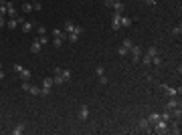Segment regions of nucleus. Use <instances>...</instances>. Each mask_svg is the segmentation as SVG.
<instances>
[{
  "mask_svg": "<svg viewBox=\"0 0 182 135\" xmlns=\"http://www.w3.org/2000/svg\"><path fill=\"white\" fill-rule=\"evenodd\" d=\"M146 2H148V4H152V6H154V4H156V0H146Z\"/></svg>",
  "mask_w": 182,
  "mask_h": 135,
  "instance_id": "obj_42",
  "label": "nucleus"
},
{
  "mask_svg": "<svg viewBox=\"0 0 182 135\" xmlns=\"http://www.w3.org/2000/svg\"><path fill=\"white\" fill-rule=\"evenodd\" d=\"M170 117H172V113H168V111L160 115V119H164V121H170Z\"/></svg>",
  "mask_w": 182,
  "mask_h": 135,
  "instance_id": "obj_31",
  "label": "nucleus"
},
{
  "mask_svg": "<svg viewBox=\"0 0 182 135\" xmlns=\"http://www.w3.org/2000/svg\"><path fill=\"white\" fill-rule=\"evenodd\" d=\"M73 32H75V34H77V36H79V34H81V32H83V28H81V26H75V28H73Z\"/></svg>",
  "mask_w": 182,
  "mask_h": 135,
  "instance_id": "obj_36",
  "label": "nucleus"
},
{
  "mask_svg": "<svg viewBox=\"0 0 182 135\" xmlns=\"http://www.w3.org/2000/svg\"><path fill=\"white\" fill-rule=\"evenodd\" d=\"M22 131H25V125H22V123H18V125H16V127H14L10 133H12V135H20Z\"/></svg>",
  "mask_w": 182,
  "mask_h": 135,
  "instance_id": "obj_16",
  "label": "nucleus"
},
{
  "mask_svg": "<svg viewBox=\"0 0 182 135\" xmlns=\"http://www.w3.org/2000/svg\"><path fill=\"white\" fill-rule=\"evenodd\" d=\"M22 71V65H14V73H20Z\"/></svg>",
  "mask_w": 182,
  "mask_h": 135,
  "instance_id": "obj_38",
  "label": "nucleus"
},
{
  "mask_svg": "<svg viewBox=\"0 0 182 135\" xmlns=\"http://www.w3.org/2000/svg\"><path fill=\"white\" fill-rule=\"evenodd\" d=\"M29 89H31V85L25 81V83H22V91H29Z\"/></svg>",
  "mask_w": 182,
  "mask_h": 135,
  "instance_id": "obj_37",
  "label": "nucleus"
},
{
  "mask_svg": "<svg viewBox=\"0 0 182 135\" xmlns=\"http://www.w3.org/2000/svg\"><path fill=\"white\" fill-rule=\"evenodd\" d=\"M2 79H4V71H2V69H0V81H2Z\"/></svg>",
  "mask_w": 182,
  "mask_h": 135,
  "instance_id": "obj_41",
  "label": "nucleus"
},
{
  "mask_svg": "<svg viewBox=\"0 0 182 135\" xmlns=\"http://www.w3.org/2000/svg\"><path fill=\"white\" fill-rule=\"evenodd\" d=\"M120 24H122V26H130V24H132V18H128V16H124V14H122Z\"/></svg>",
  "mask_w": 182,
  "mask_h": 135,
  "instance_id": "obj_17",
  "label": "nucleus"
},
{
  "mask_svg": "<svg viewBox=\"0 0 182 135\" xmlns=\"http://www.w3.org/2000/svg\"><path fill=\"white\" fill-rule=\"evenodd\" d=\"M160 89L164 93H168L170 97H176V95H180V89H172V87H168V85H160Z\"/></svg>",
  "mask_w": 182,
  "mask_h": 135,
  "instance_id": "obj_4",
  "label": "nucleus"
},
{
  "mask_svg": "<svg viewBox=\"0 0 182 135\" xmlns=\"http://www.w3.org/2000/svg\"><path fill=\"white\" fill-rule=\"evenodd\" d=\"M146 119H148V123H150V125H154L158 119H160V113H152V115H150V117H146Z\"/></svg>",
  "mask_w": 182,
  "mask_h": 135,
  "instance_id": "obj_15",
  "label": "nucleus"
},
{
  "mask_svg": "<svg viewBox=\"0 0 182 135\" xmlns=\"http://www.w3.org/2000/svg\"><path fill=\"white\" fill-rule=\"evenodd\" d=\"M18 24H20V22H18V18H10V20L6 22V26H8L10 30H14V28H16Z\"/></svg>",
  "mask_w": 182,
  "mask_h": 135,
  "instance_id": "obj_12",
  "label": "nucleus"
},
{
  "mask_svg": "<svg viewBox=\"0 0 182 135\" xmlns=\"http://www.w3.org/2000/svg\"><path fill=\"white\" fill-rule=\"evenodd\" d=\"M51 34H53L55 38H65V34H67V32H65V30H61V28H53V30H51Z\"/></svg>",
  "mask_w": 182,
  "mask_h": 135,
  "instance_id": "obj_10",
  "label": "nucleus"
},
{
  "mask_svg": "<svg viewBox=\"0 0 182 135\" xmlns=\"http://www.w3.org/2000/svg\"><path fill=\"white\" fill-rule=\"evenodd\" d=\"M33 10V2H25L22 4V12H31Z\"/></svg>",
  "mask_w": 182,
  "mask_h": 135,
  "instance_id": "obj_23",
  "label": "nucleus"
},
{
  "mask_svg": "<svg viewBox=\"0 0 182 135\" xmlns=\"http://www.w3.org/2000/svg\"><path fill=\"white\" fill-rule=\"evenodd\" d=\"M97 81H99L101 85H107V83H109V79H107L105 75H99V77H97Z\"/></svg>",
  "mask_w": 182,
  "mask_h": 135,
  "instance_id": "obj_27",
  "label": "nucleus"
},
{
  "mask_svg": "<svg viewBox=\"0 0 182 135\" xmlns=\"http://www.w3.org/2000/svg\"><path fill=\"white\" fill-rule=\"evenodd\" d=\"M124 47H126V49H132V47H134V42H132L130 38H126V40H124Z\"/></svg>",
  "mask_w": 182,
  "mask_h": 135,
  "instance_id": "obj_32",
  "label": "nucleus"
},
{
  "mask_svg": "<svg viewBox=\"0 0 182 135\" xmlns=\"http://www.w3.org/2000/svg\"><path fill=\"white\" fill-rule=\"evenodd\" d=\"M39 42H41V44H47V42H49V36H47V34H41V36H39Z\"/></svg>",
  "mask_w": 182,
  "mask_h": 135,
  "instance_id": "obj_28",
  "label": "nucleus"
},
{
  "mask_svg": "<svg viewBox=\"0 0 182 135\" xmlns=\"http://www.w3.org/2000/svg\"><path fill=\"white\" fill-rule=\"evenodd\" d=\"M140 61H142L146 67H148V65H152V57H148V55H142V57H140Z\"/></svg>",
  "mask_w": 182,
  "mask_h": 135,
  "instance_id": "obj_22",
  "label": "nucleus"
},
{
  "mask_svg": "<svg viewBox=\"0 0 182 135\" xmlns=\"http://www.w3.org/2000/svg\"><path fill=\"white\" fill-rule=\"evenodd\" d=\"M180 32H182V26H180V24H176V26L172 28V34H174V36H180Z\"/></svg>",
  "mask_w": 182,
  "mask_h": 135,
  "instance_id": "obj_24",
  "label": "nucleus"
},
{
  "mask_svg": "<svg viewBox=\"0 0 182 135\" xmlns=\"http://www.w3.org/2000/svg\"><path fill=\"white\" fill-rule=\"evenodd\" d=\"M152 131H154V133H158V135H162V133H168V121H164V119H158V121L154 123Z\"/></svg>",
  "mask_w": 182,
  "mask_h": 135,
  "instance_id": "obj_1",
  "label": "nucleus"
},
{
  "mask_svg": "<svg viewBox=\"0 0 182 135\" xmlns=\"http://www.w3.org/2000/svg\"><path fill=\"white\" fill-rule=\"evenodd\" d=\"M29 93H31V95H41V89H39V87H33V85H31Z\"/></svg>",
  "mask_w": 182,
  "mask_h": 135,
  "instance_id": "obj_25",
  "label": "nucleus"
},
{
  "mask_svg": "<svg viewBox=\"0 0 182 135\" xmlns=\"http://www.w3.org/2000/svg\"><path fill=\"white\" fill-rule=\"evenodd\" d=\"M99 75H105V69H103V67L99 65L97 67V69H95V77H99Z\"/></svg>",
  "mask_w": 182,
  "mask_h": 135,
  "instance_id": "obj_29",
  "label": "nucleus"
},
{
  "mask_svg": "<svg viewBox=\"0 0 182 135\" xmlns=\"http://www.w3.org/2000/svg\"><path fill=\"white\" fill-rule=\"evenodd\" d=\"M140 129H142V131H146V133H150V131H152V125L148 123V119H142V121H140Z\"/></svg>",
  "mask_w": 182,
  "mask_h": 135,
  "instance_id": "obj_8",
  "label": "nucleus"
},
{
  "mask_svg": "<svg viewBox=\"0 0 182 135\" xmlns=\"http://www.w3.org/2000/svg\"><path fill=\"white\" fill-rule=\"evenodd\" d=\"M128 51H130V49H126V47H124V44H122V47L118 49V53H120V57H126V55H128Z\"/></svg>",
  "mask_w": 182,
  "mask_h": 135,
  "instance_id": "obj_26",
  "label": "nucleus"
},
{
  "mask_svg": "<svg viewBox=\"0 0 182 135\" xmlns=\"http://www.w3.org/2000/svg\"><path fill=\"white\" fill-rule=\"evenodd\" d=\"M120 18H122V14L113 12V18H111V28H113V30H120V28H122V24H120Z\"/></svg>",
  "mask_w": 182,
  "mask_h": 135,
  "instance_id": "obj_5",
  "label": "nucleus"
},
{
  "mask_svg": "<svg viewBox=\"0 0 182 135\" xmlns=\"http://www.w3.org/2000/svg\"><path fill=\"white\" fill-rule=\"evenodd\" d=\"M176 107H180V101H178V97H172V99L168 101L166 109H168V111H172V109H176Z\"/></svg>",
  "mask_w": 182,
  "mask_h": 135,
  "instance_id": "obj_7",
  "label": "nucleus"
},
{
  "mask_svg": "<svg viewBox=\"0 0 182 135\" xmlns=\"http://www.w3.org/2000/svg\"><path fill=\"white\" fill-rule=\"evenodd\" d=\"M33 10H43V4L41 2H33Z\"/></svg>",
  "mask_w": 182,
  "mask_h": 135,
  "instance_id": "obj_34",
  "label": "nucleus"
},
{
  "mask_svg": "<svg viewBox=\"0 0 182 135\" xmlns=\"http://www.w3.org/2000/svg\"><path fill=\"white\" fill-rule=\"evenodd\" d=\"M152 65H154V67H160V65H162V57H160V55L152 57Z\"/></svg>",
  "mask_w": 182,
  "mask_h": 135,
  "instance_id": "obj_19",
  "label": "nucleus"
},
{
  "mask_svg": "<svg viewBox=\"0 0 182 135\" xmlns=\"http://www.w3.org/2000/svg\"><path fill=\"white\" fill-rule=\"evenodd\" d=\"M18 75H20V81H29V79H31V71L25 69V67H22V71H20Z\"/></svg>",
  "mask_w": 182,
  "mask_h": 135,
  "instance_id": "obj_9",
  "label": "nucleus"
},
{
  "mask_svg": "<svg viewBox=\"0 0 182 135\" xmlns=\"http://www.w3.org/2000/svg\"><path fill=\"white\" fill-rule=\"evenodd\" d=\"M105 6H107V8H111V6H113V0H105Z\"/></svg>",
  "mask_w": 182,
  "mask_h": 135,
  "instance_id": "obj_39",
  "label": "nucleus"
},
{
  "mask_svg": "<svg viewBox=\"0 0 182 135\" xmlns=\"http://www.w3.org/2000/svg\"><path fill=\"white\" fill-rule=\"evenodd\" d=\"M71 75H73V73H71L69 69H61V77H63L65 83H67V81H71Z\"/></svg>",
  "mask_w": 182,
  "mask_h": 135,
  "instance_id": "obj_11",
  "label": "nucleus"
},
{
  "mask_svg": "<svg viewBox=\"0 0 182 135\" xmlns=\"http://www.w3.org/2000/svg\"><path fill=\"white\" fill-rule=\"evenodd\" d=\"M146 55H148V57H156V55H158V49H156V47H148Z\"/></svg>",
  "mask_w": 182,
  "mask_h": 135,
  "instance_id": "obj_21",
  "label": "nucleus"
},
{
  "mask_svg": "<svg viewBox=\"0 0 182 135\" xmlns=\"http://www.w3.org/2000/svg\"><path fill=\"white\" fill-rule=\"evenodd\" d=\"M73 28H75V24H73L71 20H67L65 22V32H73Z\"/></svg>",
  "mask_w": 182,
  "mask_h": 135,
  "instance_id": "obj_20",
  "label": "nucleus"
},
{
  "mask_svg": "<svg viewBox=\"0 0 182 135\" xmlns=\"http://www.w3.org/2000/svg\"><path fill=\"white\" fill-rule=\"evenodd\" d=\"M87 117H89V107L81 105V109H79V121H87Z\"/></svg>",
  "mask_w": 182,
  "mask_h": 135,
  "instance_id": "obj_6",
  "label": "nucleus"
},
{
  "mask_svg": "<svg viewBox=\"0 0 182 135\" xmlns=\"http://www.w3.org/2000/svg\"><path fill=\"white\" fill-rule=\"evenodd\" d=\"M113 10H116L118 14H122L124 12V2H113V6H111Z\"/></svg>",
  "mask_w": 182,
  "mask_h": 135,
  "instance_id": "obj_13",
  "label": "nucleus"
},
{
  "mask_svg": "<svg viewBox=\"0 0 182 135\" xmlns=\"http://www.w3.org/2000/svg\"><path fill=\"white\" fill-rule=\"evenodd\" d=\"M53 47H57V49L63 47V38H55V40H53Z\"/></svg>",
  "mask_w": 182,
  "mask_h": 135,
  "instance_id": "obj_30",
  "label": "nucleus"
},
{
  "mask_svg": "<svg viewBox=\"0 0 182 135\" xmlns=\"http://www.w3.org/2000/svg\"><path fill=\"white\" fill-rule=\"evenodd\" d=\"M130 51H132V61H134V63H138V61H140V57H142V49L134 44V47H132Z\"/></svg>",
  "mask_w": 182,
  "mask_h": 135,
  "instance_id": "obj_3",
  "label": "nucleus"
},
{
  "mask_svg": "<svg viewBox=\"0 0 182 135\" xmlns=\"http://www.w3.org/2000/svg\"><path fill=\"white\" fill-rule=\"evenodd\" d=\"M77 38H79V36H77L75 32H69V40H71V42H77Z\"/></svg>",
  "mask_w": 182,
  "mask_h": 135,
  "instance_id": "obj_35",
  "label": "nucleus"
},
{
  "mask_svg": "<svg viewBox=\"0 0 182 135\" xmlns=\"http://www.w3.org/2000/svg\"><path fill=\"white\" fill-rule=\"evenodd\" d=\"M37 34H39V36H41V34H47V28H45V26H39V28H37Z\"/></svg>",
  "mask_w": 182,
  "mask_h": 135,
  "instance_id": "obj_33",
  "label": "nucleus"
},
{
  "mask_svg": "<svg viewBox=\"0 0 182 135\" xmlns=\"http://www.w3.org/2000/svg\"><path fill=\"white\" fill-rule=\"evenodd\" d=\"M53 85H55V81L47 77V79L43 81V89H41V95H43V97H47V95H49V91L53 89Z\"/></svg>",
  "mask_w": 182,
  "mask_h": 135,
  "instance_id": "obj_2",
  "label": "nucleus"
},
{
  "mask_svg": "<svg viewBox=\"0 0 182 135\" xmlns=\"http://www.w3.org/2000/svg\"><path fill=\"white\" fill-rule=\"evenodd\" d=\"M31 30H33V22L25 20V22H22V32H31Z\"/></svg>",
  "mask_w": 182,
  "mask_h": 135,
  "instance_id": "obj_14",
  "label": "nucleus"
},
{
  "mask_svg": "<svg viewBox=\"0 0 182 135\" xmlns=\"http://www.w3.org/2000/svg\"><path fill=\"white\" fill-rule=\"evenodd\" d=\"M2 26H4V18H2V16H0V28H2Z\"/></svg>",
  "mask_w": 182,
  "mask_h": 135,
  "instance_id": "obj_40",
  "label": "nucleus"
},
{
  "mask_svg": "<svg viewBox=\"0 0 182 135\" xmlns=\"http://www.w3.org/2000/svg\"><path fill=\"white\" fill-rule=\"evenodd\" d=\"M113 2H122V0H113Z\"/></svg>",
  "mask_w": 182,
  "mask_h": 135,
  "instance_id": "obj_43",
  "label": "nucleus"
},
{
  "mask_svg": "<svg viewBox=\"0 0 182 135\" xmlns=\"http://www.w3.org/2000/svg\"><path fill=\"white\" fill-rule=\"evenodd\" d=\"M41 47H43V44H41L39 40H35V42L31 44V51H33V53H39V51H41Z\"/></svg>",
  "mask_w": 182,
  "mask_h": 135,
  "instance_id": "obj_18",
  "label": "nucleus"
}]
</instances>
